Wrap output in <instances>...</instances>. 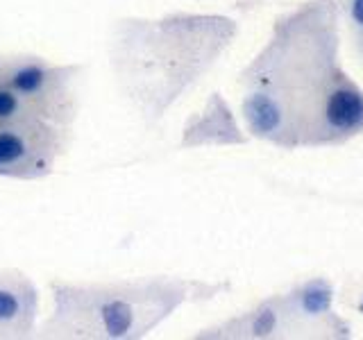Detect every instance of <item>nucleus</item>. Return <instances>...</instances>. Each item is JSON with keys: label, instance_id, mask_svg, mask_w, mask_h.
<instances>
[{"label": "nucleus", "instance_id": "nucleus-1", "mask_svg": "<svg viewBox=\"0 0 363 340\" xmlns=\"http://www.w3.org/2000/svg\"><path fill=\"white\" fill-rule=\"evenodd\" d=\"M336 0H306L275 18L241 75L250 136L279 150L343 145L363 134V89L340 64Z\"/></svg>", "mask_w": 363, "mask_h": 340}, {"label": "nucleus", "instance_id": "nucleus-2", "mask_svg": "<svg viewBox=\"0 0 363 340\" xmlns=\"http://www.w3.org/2000/svg\"><path fill=\"white\" fill-rule=\"evenodd\" d=\"M236 32V21L218 14L179 11L118 21L109 39V64L121 94L145 125L159 123L211 71Z\"/></svg>", "mask_w": 363, "mask_h": 340}, {"label": "nucleus", "instance_id": "nucleus-3", "mask_svg": "<svg viewBox=\"0 0 363 340\" xmlns=\"http://www.w3.org/2000/svg\"><path fill=\"white\" fill-rule=\"evenodd\" d=\"M230 288L225 281L136 277L113 281H50L52 313L41 334L55 338L136 340L152 334L179 306L209 302Z\"/></svg>", "mask_w": 363, "mask_h": 340}, {"label": "nucleus", "instance_id": "nucleus-4", "mask_svg": "<svg viewBox=\"0 0 363 340\" xmlns=\"http://www.w3.org/2000/svg\"><path fill=\"white\" fill-rule=\"evenodd\" d=\"M79 66L50 64L43 57H0V77L23 98L32 116L68 130L79 109Z\"/></svg>", "mask_w": 363, "mask_h": 340}, {"label": "nucleus", "instance_id": "nucleus-5", "mask_svg": "<svg viewBox=\"0 0 363 340\" xmlns=\"http://www.w3.org/2000/svg\"><path fill=\"white\" fill-rule=\"evenodd\" d=\"M71 141V130L39 116L0 125V177L37 181L48 177Z\"/></svg>", "mask_w": 363, "mask_h": 340}, {"label": "nucleus", "instance_id": "nucleus-6", "mask_svg": "<svg viewBox=\"0 0 363 340\" xmlns=\"http://www.w3.org/2000/svg\"><path fill=\"white\" fill-rule=\"evenodd\" d=\"M291 336L350 338V324L334 313V283L327 277H311L281 295Z\"/></svg>", "mask_w": 363, "mask_h": 340}, {"label": "nucleus", "instance_id": "nucleus-7", "mask_svg": "<svg viewBox=\"0 0 363 340\" xmlns=\"http://www.w3.org/2000/svg\"><path fill=\"white\" fill-rule=\"evenodd\" d=\"M37 283L21 270H0V338H28L37 332Z\"/></svg>", "mask_w": 363, "mask_h": 340}, {"label": "nucleus", "instance_id": "nucleus-8", "mask_svg": "<svg viewBox=\"0 0 363 340\" xmlns=\"http://www.w3.org/2000/svg\"><path fill=\"white\" fill-rule=\"evenodd\" d=\"M291 336L286 309H284L281 295H270L261 300L255 309H250L236 317H230L216 327L200 332L196 338H247V340H264V338H284Z\"/></svg>", "mask_w": 363, "mask_h": 340}, {"label": "nucleus", "instance_id": "nucleus-9", "mask_svg": "<svg viewBox=\"0 0 363 340\" xmlns=\"http://www.w3.org/2000/svg\"><path fill=\"white\" fill-rule=\"evenodd\" d=\"M245 136L238 130L227 102L220 94H213L198 116H193L184 128L182 147H200V145H232L243 143Z\"/></svg>", "mask_w": 363, "mask_h": 340}, {"label": "nucleus", "instance_id": "nucleus-10", "mask_svg": "<svg viewBox=\"0 0 363 340\" xmlns=\"http://www.w3.org/2000/svg\"><path fill=\"white\" fill-rule=\"evenodd\" d=\"M26 116H32L26 107V102H23V98L16 94V91L0 77V125L14 123Z\"/></svg>", "mask_w": 363, "mask_h": 340}, {"label": "nucleus", "instance_id": "nucleus-11", "mask_svg": "<svg viewBox=\"0 0 363 340\" xmlns=\"http://www.w3.org/2000/svg\"><path fill=\"white\" fill-rule=\"evenodd\" d=\"M340 16L347 23L354 48L363 57V0H336Z\"/></svg>", "mask_w": 363, "mask_h": 340}]
</instances>
